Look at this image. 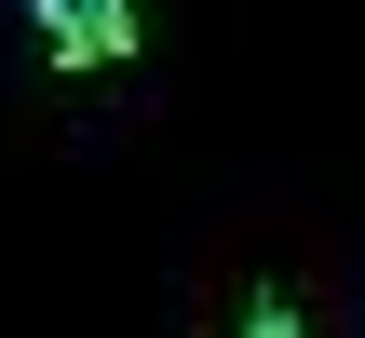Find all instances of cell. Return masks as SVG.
<instances>
[{"mask_svg": "<svg viewBox=\"0 0 365 338\" xmlns=\"http://www.w3.org/2000/svg\"><path fill=\"white\" fill-rule=\"evenodd\" d=\"M41 27L68 54H122V0H41Z\"/></svg>", "mask_w": 365, "mask_h": 338, "instance_id": "cell-1", "label": "cell"}, {"mask_svg": "<svg viewBox=\"0 0 365 338\" xmlns=\"http://www.w3.org/2000/svg\"><path fill=\"white\" fill-rule=\"evenodd\" d=\"M244 338H298V325H284V312H257V325H244Z\"/></svg>", "mask_w": 365, "mask_h": 338, "instance_id": "cell-2", "label": "cell"}]
</instances>
